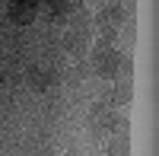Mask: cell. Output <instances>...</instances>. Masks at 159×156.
<instances>
[{"label":"cell","instance_id":"6da1fadb","mask_svg":"<svg viewBox=\"0 0 159 156\" xmlns=\"http://www.w3.org/2000/svg\"><path fill=\"white\" fill-rule=\"evenodd\" d=\"M92 67H96L99 76H105V80H121V76H130L134 61H130V54H121V51H115V48L96 45V51H92Z\"/></svg>","mask_w":159,"mask_h":156},{"label":"cell","instance_id":"8992f818","mask_svg":"<svg viewBox=\"0 0 159 156\" xmlns=\"http://www.w3.org/2000/svg\"><path fill=\"white\" fill-rule=\"evenodd\" d=\"M118 22H121V10H118V7H108V10L99 16V29H111V32H115Z\"/></svg>","mask_w":159,"mask_h":156},{"label":"cell","instance_id":"52a82bcc","mask_svg":"<svg viewBox=\"0 0 159 156\" xmlns=\"http://www.w3.org/2000/svg\"><path fill=\"white\" fill-rule=\"evenodd\" d=\"M105 153H108V156H130V144H127V137H111V144L105 147Z\"/></svg>","mask_w":159,"mask_h":156},{"label":"cell","instance_id":"3957f363","mask_svg":"<svg viewBox=\"0 0 159 156\" xmlns=\"http://www.w3.org/2000/svg\"><path fill=\"white\" fill-rule=\"evenodd\" d=\"M80 7H83V0H35V10L45 13V16H51V19L64 16V13H73Z\"/></svg>","mask_w":159,"mask_h":156},{"label":"cell","instance_id":"277c9868","mask_svg":"<svg viewBox=\"0 0 159 156\" xmlns=\"http://www.w3.org/2000/svg\"><path fill=\"white\" fill-rule=\"evenodd\" d=\"M130 99H134V83H130V76H121V80H115V89H111V105H130Z\"/></svg>","mask_w":159,"mask_h":156},{"label":"cell","instance_id":"5b68a950","mask_svg":"<svg viewBox=\"0 0 159 156\" xmlns=\"http://www.w3.org/2000/svg\"><path fill=\"white\" fill-rule=\"evenodd\" d=\"M25 76H29V86L35 89V93H45V89L54 83V80H51V73H48L45 67H29V73H25Z\"/></svg>","mask_w":159,"mask_h":156},{"label":"cell","instance_id":"7a4b0ae2","mask_svg":"<svg viewBox=\"0 0 159 156\" xmlns=\"http://www.w3.org/2000/svg\"><path fill=\"white\" fill-rule=\"evenodd\" d=\"M38 16V10H35V0H13V3L7 7V19L13 25H32Z\"/></svg>","mask_w":159,"mask_h":156},{"label":"cell","instance_id":"9c48e42d","mask_svg":"<svg viewBox=\"0 0 159 156\" xmlns=\"http://www.w3.org/2000/svg\"><path fill=\"white\" fill-rule=\"evenodd\" d=\"M3 83H7V76H3V73H0V86H3Z\"/></svg>","mask_w":159,"mask_h":156},{"label":"cell","instance_id":"ba28073f","mask_svg":"<svg viewBox=\"0 0 159 156\" xmlns=\"http://www.w3.org/2000/svg\"><path fill=\"white\" fill-rule=\"evenodd\" d=\"M64 156H83V153H80V150H70V153H64Z\"/></svg>","mask_w":159,"mask_h":156}]
</instances>
